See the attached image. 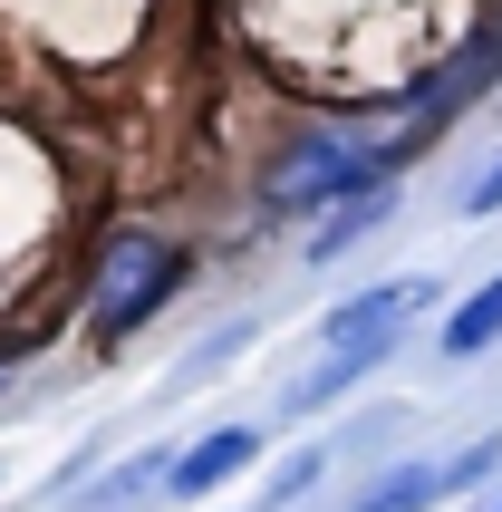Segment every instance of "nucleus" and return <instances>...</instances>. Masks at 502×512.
<instances>
[{"instance_id": "obj_2", "label": "nucleus", "mask_w": 502, "mask_h": 512, "mask_svg": "<svg viewBox=\"0 0 502 512\" xmlns=\"http://www.w3.org/2000/svg\"><path fill=\"white\" fill-rule=\"evenodd\" d=\"M387 165H396V155H367L358 136H309L300 155L271 174V213H319V203L338 213V203L377 194V184H387Z\"/></svg>"}, {"instance_id": "obj_9", "label": "nucleus", "mask_w": 502, "mask_h": 512, "mask_svg": "<svg viewBox=\"0 0 502 512\" xmlns=\"http://www.w3.org/2000/svg\"><path fill=\"white\" fill-rule=\"evenodd\" d=\"M493 512H502V503H493Z\"/></svg>"}, {"instance_id": "obj_7", "label": "nucleus", "mask_w": 502, "mask_h": 512, "mask_svg": "<svg viewBox=\"0 0 502 512\" xmlns=\"http://www.w3.org/2000/svg\"><path fill=\"white\" fill-rule=\"evenodd\" d=\"M387 223V184H377V194H358V203H338L329 223L309 232V261H329V252H348V242H358V232H377Z\"/></svg>"}, {"instance_id": "obj_1", "label": "nucleus", "mask_w": 502, "mask_h": 512, "mask_svg": "<svg viewBox=\"0 0 502 512\" xmlns=\"http://www.w3.org/2000/svg\"><path fill=\"white\" fill-rule=\"evenodd\" d=\"M425 300H435V281H377V290H358V300H348V310H329V339H319V368L300 377V387H290V406H329L338 387H358L367 368H377V358H387L396 339H406V319L425 310Z\"/></svg>"}, {"instance_id": "obj_5", "label": "nucleus", "mask_w": 502, "mask_h": 512, "mask_svg": "<svg viewBox=\"0 0 502 512\" xmlns=\"http://www.w3.org/2000/svg\"><path fill=\"white\" fill-rule=\"evenodd\" d=\"M251 455H261V435H251V426H213L194 455H174V474H165V484H174V493H213L223 474H242Z\"/></svg>"}, {"instance_id": "obj_4", "label": "nucleus", "mask_w": 502, "mask_h": 512, "mask_svg": "<svg viewBox=\"0 0 502 512\" xmlns=\"http://www.w3.org/2000/svg\"><path fill=\"white\" fill-rule=\"evenodd\" d=\"M493 464H502V445H493V435H483V445H464V455H454V464H406V474H387V484L367 493L358 512H425V503H445L454 484H483Z\"/></svg>"}, {"instance_id": "obj_8", "label": "nucleus", "mask_w": 502, "mask_h": 512, "mask_svg": "<svg viewBox=\"0 0 502 512\" xmlns=\"http://www.w3.org/2000/svg\"><path fill=\"white\" fill-rule=\"evenodd\" d=\"M493 203H502V165H483V174H474V194H464V213H493Z\"/></svg>"}, {"instance_id": "obj_6", "label": "nucleus", "mask_w": 502, "mask_h": 512, "mask_svg": "<svg viewBox=\"0 0 502 512\" xmlns=\"http://www.w3.org/2000/svg\"><path fill=\"white\" fill-rule=\"evenodd\" d=\"M502 339V281H483L464 310L445 319V358H474V348H493Z\"/></svg>"}, {"instance_id": "obj_3", "label": "nucleus", "mask_w": 502, "mask_h": 512, "mask_svg": "<svg viewBox=\"0 0 502 512\" xmlns=\"http://www.w3.org/2000/svg\"><path fill=\"white\" fill-rule=\"evenodd\" d=\"M174 271H184V261H174L155 232H116L107 261H97V339H126L136 319H155L165 290H174Z\"/></svg>"}]
</instances>
